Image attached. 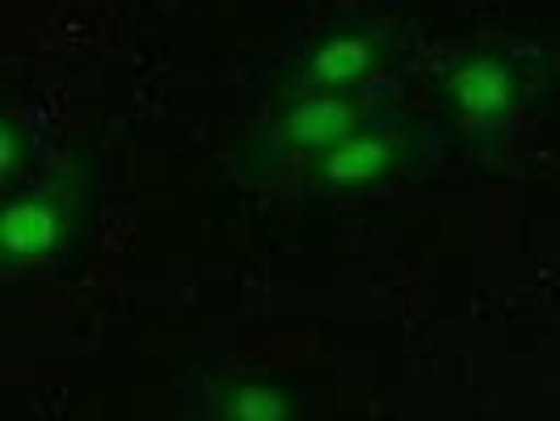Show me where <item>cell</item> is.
<instances>
[{"label": "cell", "mask_w": 560, "mask_h": 421, "mask_svg": "<svg viewBox=\"0 0 560 421\" xmlns=\"http://www.w3.org/2000/svg\"><path fill=\"white\" fill-rule=\"evenodd\" d=\"M350 131H354V110L337 93H316L304 106L287 114V136L300 148H329L334 152L337 143L350 140Z\"/></svg>", "instance_id": "6da1fadb"}, {"label": "cell", "mask_w": 560, "mask_h": 421, "mask_svg": "<svg viewBox=\"0 0 560 421\" xmlns=\"http://www.w3.org/2000/svg\"><path fill=\"white\" fill-rule=\"evenodd\" d=\"M59 236V215L47 202H13L4 211V253L18 261V257H43V253L56 245Z\"/></svg>", "instance_id": "7a4b0ae2"}, {"label": "cell", "mask_w": 560, "mask_h": 421, "mask_svg": "<svg viewBox=\"0 0 560 421\" xmlns=\"http://www.w3.org/2000/svg\"><path fill=\"white\" fill-rule=\"evenodd\" d=\"M451 93H455V102H459L464 114L489 118V114H502L510 106V77H505L502 63H493V59H472L468 68H459Z\"/></svg>", "instance_id": "3957f363"}, {"label": "cell", "mask_w": 560, "mask_h": 421, "mask_svg": "<svg viewBox=\"0 0 560 421\" xmlns=\"http://www.w3.org/2000/svg\"><path fill=\"white\" fill-rule=\"evenodd\" d=\"M393 161V148L384 140H350L337 143L334 152L325 156V177L334 182V186H366L371 177H380L384 168Z\"/></svg>", "instance_id": "277c9868"}, {"label": "cell", "mask_w": 560, "mask_h": 421, "mask_svg": "<svg viewBox=\"0 0 560 421\" xmlns=\"http://www.w3.org/2000/svg\"><path fill=\"white\" fill-rule=\"evenodd\" d=\"M371 68V47L359 34H337L325 38L312 56V77L320 84H354Z\"/></svg>", "instance_id": "5b68a950"}, {"label": "cell", "mask_w": 560, "mask_h": 421, "mask_svg": "<svg viewBox=\"0 0 560 421\" xmlns=\"http://www.w3.org/2000/svg\"><path fill=\"white\" fill-rule=\"evenodd\" d=\"M282 418H287V409H282L279 393H270L261 384L241 388L236 400H232V421H282Z\"/></svg>", "instance_id": "8992f818"}]
</instances>
